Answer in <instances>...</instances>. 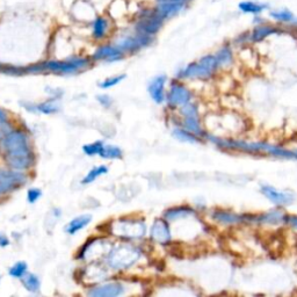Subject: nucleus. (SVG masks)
Masks as SVG:
<instances>
[{"label": "nucleus", "instance_id": "obj_6", "mask_svg": "<svg viewBox=\"0 0 297 297\" xmlns=\"http://www.w3.org/2000/svg\"><path fill=\"white\" fill-rule=\"evenodd\" d=\"M218 69L215 55H206L199 61L182 67L177 77L179 79H209Z\"/></svg>", "mask_w": 297, "mask_h": 297}, {"label": "nucleus", "instance_id": "obj_16", "mask_svg": "<svg viewBox=\"0 0 297 297\" xmlns=\"http://www.w3.org/2000/svg\"><path fill=\"white\" fill-rule=\"evenodd\" d=\"M113 21L109 15H96L91 22V34L93 40L103 41L112 32Z\"/></svg>", "mask_w": 297, "mask_h": 297}, {"label": "nucleus", "instance_id": "obj_34", "mask_svg": "<svg viewBox=\"0 0 297 297\" xmlns=\"http://www.w3.org/2000/svg\"><path fill=\"white\" fill-rule=\"evenodd\" d=\"M126 79V75H118L114 76V77H109L107 79H105L104 82H101L99 84V87L103 88V90H107V88H112L116 85L120 84L122 80Z\"/></svg>", "mask_w": 297, "mask_h": 297}, {"label": "nucleus", "instance_id": "obj_11", "mask_svg": "<svg viewBox=\"0 0 297 297\" xmlns=\"http://www.w3.org/2000/svg\"><path fill=\"white\" fill-rule=\"evenodd\" d=\"M152 5H154L156 13L158 14V16H160L165 22L176 18V16L181 14L182 12H185L189 7L188 5L173 2V0H162V2L154 3Z\"/></svg>", "mask_w": 297, "mask_h": 297}, {"label": "nucleus", "instance_id": "obj_38", "mask_svg": "<svg viewBox=\"0 0 297 297\" xmlns=\"http://www.w3.org/2000/svg\"><path fill=\"white\" fill-rule=\"evenodd\" d=\"M15 189H18V188H15V187H13V186H11V185L2 184V182H0V196H2V195H6V194H10L12 192H14Z\"/></svg>", "mask_w": 297, "mask_h": 297}, {"label": "nucleus", "instance_id": "obj_18", "mask_svg": "<svg viewBox=\"0 0 297 297\" xmlns=\"http://www.w3.org/2000/svg\"><path fill=\"white\" fill-rule=\"evenodd\" d=\"M260 190L271 203H274L275 206L284 207L289 206L294 202V195L291 193L282 192V190H279L277 188L271 187V186L262 185L260 187Z\"/></svg>", "mask_w": 297, "mask_h": 297}, {"label": "nucleus", "instance_id": "obj_5", "mask_svg": "<svg viewBox=\"0 0 297 297\" xmlns=\"http://www.w3.org/2000/svg\"><path fill=\"white\" fill-rule=\"evenodd\" d=\"M92 58L72 56L64 61H46L40 63L41 72H52L56 75H77L92 65Z\"/></svg>", "mask_w": 297, "mask_h": 297}, {"label": "nucleus", "instance_id": "obj_33", "mask_svg": "<svg viewBox=\"0 0 297 297\" xmlns=\"http://www.w3.org/2000/svg\"><path fill=\"white\" fill-rule=\"evenodd\" d=\"M104 145H105V143L103 141H96L94 143H90V144H86V145H84L83 151H84V154L88 157L99 156L101 150H103Z\"/></svg>", "mask_w": 297, "mask_h": 297}, {"label": "nucleus", "instance_id": "obj_42", "mask_svg": "<svg viewBox=\"0 0 297 297\" xmlns=\"http://www.w3.org/2000/svg\"><path fill=\"white\" fill-rule=\"evenodd\" d=\"M173 2H177V3H181V4H185V5H190V4L194 3L195 0H173Z\"/></svg>", "mask_w": 297, "mask_h": 297}, {"label": "nucleus", "instance_id": "obj_1", "mask_svg": "<svg viewBox=\"0 0 297 297\" xmlns=\"http://www.w3.org/2000/svg\"><path fill=\"white\" fill-rule=\"evenodd\" d=\"M2 148L5 154V162L15 169H26L35 162L29 136L23 130L14 129L2 138Z\"/></svg>", "mask_w": 297, "mask_h": 297}, {"label": "nucleus", "instance_id": "obj_37", "mask_svg": "<svg viewBox=\"0 0 297 297\" xmlns=\"http://www.w3.org/2000/svg\"><path fill=\"white\" fill-rule=\"evenodd\" d=\"M97 101H99V104L101 106H104L105 108H109L110 106L113 105V99L107 94H101V95H97L96 96Z\"/></svg>", "mask_w": 297, "mask_h": 297}, {"label": "nucleus", "instance_id": "obj_20", "mask_svg": "<svg viewBox=\"0 0 297 297\" xmlns=\"http://www.w3.org/2000/svg\"><path fill=\"white\" fill-rule=\"evenodd\" d=\"M28 180V176L26 172L16 171L13 168H0V182L2 184L11 185L15 188H19L23 186Z\"/></svg>", "mask_w": 297, "mask_h": 297}, {"label": "nucleus", "instance_id": "obj_23", "mask_svg": "<svg viewBox=\"0 0 297 297\" xmlns=\"http://www.w3.org/2000/svg\"><path fill=\"white\" fill-rule=\"evenodd\" d=\"M238 10L243 14H250L252 16L262 15L269 10V5L266 3L256 2V0H243L238 4Z\"/></svg>", "mask_w": 297, "mask_h": 297}, {"label": "nucleus", "instance_id": "obj_44", "mask_svg": "<svg viewBox=\"0 0 297 297\" xmlns=\"http://www.w3.org/2000/svg\"><path fill=\"white\" fill-rule=\"evenodd\" d=\"M157 2H162V0H154V3H157Z\"/></svg>", "mask_w": 297, "mask_h": 297}, {"label": "nucleus", "instance_id": "obj_43", "mask_svg": "<svg viewBox=\"0 0 297 297\" xmlns=\"http://www.w3.org/2000/svg\"><path fill=\"white\" fill-rule=\"evenodd\" d=\"M3 67H4V65L0 64V72H3Z\"/></svg>", "mask_w": 297, "mask_h": 297}, {"label": "nucleus", "instance_id": "obj_9", "mask_svg": "<svg viewBox=\"0 0 297 297\" xmlns=\"http://www.w3.org/2000/svg\"><path fill=\"white\" fill-rule=\"evenodd\" d=\"M180 114L184 117L182 123H184V128L186 130L190 131V133L199 136V137H202V136L206 135L200 125V120H199V110L196 105L188 103L187 105L182 106V107H180Z\"/></svg>", "mask_w": 297, "mask_h": 297}, {"label": "nucleus", "instance_id": "obj_30", "mask_svg": "<svg viewBox=\"0 0 297 297\" xmlns=\"http://www.w3.org/2000/svg\"><path fill=\"white\" fill-rule=\"evenodd\" d=\"M122 156L123 151L121 150V147L110 145V144H105L99 155V157L103 159H121Z\"/></svg>", "mask_w": 297, "mask_h": 297}, {"label": "nucleus", "instance_id": "obj_15", "mask_svg": "<svg viewBox=\"0 0 297 297\" xmlns=\"http://www.w3.org/2000/svg\"><path fill=\"white\" fill-rule=\"evenodd\" d=\"M150 237L156 243L166 245L172 240V231L169 228L168 220L163 218H156L150 229Z\"/></svg>", "mask_w": 297, "mask_h": 297}, {"label": "nucleus", "instance_id": "obj_14", "mask_svg": "<svg viewBox=\"0 0 297 297\" xmlns=\"http://www.w3.org/2000/svg\"><path fill=\"white\" fill-rule=\"evenodd\" d=\"M125 292V286L118 281H109L97 283L88 290L87 295L91 297H117Z\"/></svg>", "mask_w": 297, "mask_h": 297}, {"label": "nucleus", "instance_id": "obj_2", "mask_svg": "<svg viewBox=\"0 0 297 297\" xmlns=\"http://www.w3.org/2000/svg\"><path fill=\"white\" fill-rule=\"evenodd\" d=\"M211 142H214L216 145L223 148H229V150H237L244 151L249 154H265L270 155L273 157H280V158H288V159H297L296 151H290L288 148H283L280 146L270 145L267 143H247L244 141H236V139H218L213 136H208Z\"/></svg>", "mask_w": 297, "mask_h": 297}, {"label": "nucleus", "instance_id": "obj_39", "mask_svg": "<svg viewBox=\"0 0 297 297\" xmlns=\"http://www.w3.org/2000/svg\"><path fill=\"white\" fill-rule=\"evenodd\" d=\"M286 223L289 224L290 227L297 229V215H287Z\"/></svg>", "mask_w": 297, "mask_h": 297}, {"label": "nucleus", "instance_id": "obj_8", "mask_svg": "<svg viewBox=\"0 0 297 297\" xmlns=\"http://www.w3.org/2000/svg\"><path fill=\"white\" fill-rule=\"evenodd\" d=\"M154 42L155 37L131 31L130 33L123 34L120 37H117L114 44L118 46L126 55H134L141 52L142 49L150 46Z\"/></svg>", "mask_w": 297, "mask_h": 297}, {"label": "nucleus", "instance_id": "obj_45", "mask_svg": "<svg viewBox=\"0 0 297 297\" xmlns=\"http://www.w3.org/2000/svg\"><path fill=\"white\" fill-rule=\"evenodd\" d=\"M0 281H2V279H0Z\"/></svg>", "mask_w": 297, "mask_h": 297}, {"label": "nucleus", "instance_id": "obj_29", "mask_svg": "<svg viewBox=\"0 0 297 297\" xmlns=\"http://www.w3.org/2000/svg\"><path fill=\"white\" fill-rule=\"evenodd\" d=\"M108 173V167L106 165H97L91 168L86 176L83 178L82 184L83 185H90L92 182H94L96 179H99L100 177H103Z\"/></svg>", "mask_w": 297, "mask_h": 297}, {"label": "nucleus", "instance_id": "obj_24", "mask_svg": "<svg viewBox=\"0 0 297 297\" xmlns=\"http://www.w3.org/2000/svg\"><path fill=\"white\" fill-rule=\"evenodd\" d=\"M194 214H195L194 209L189 206H177L168 208L167 210H165L163 217L168 220V222H175L177 219L189 217V216H192Z\"/></svg>", "mask_w": 297, "mask_h": 297}, {"label": "nucleus", "instance_id": "obj_27", "mask_svg": "<svg viewBox=\"0 0 297 297\" xmlns=\"http://www.w3.org/2000/svg\"><path fill=\"white\" fill-rule=\"evenodd\" d=\"M34 108H35V112H39L41 114H44V115H52V114H56L61 109V104H59L58 99H50L43 101V103H40L37 105H34Z\"/></svg>", "mask_w": 297, "mask_h": 297}, {"label": "nucleus", "instance_id": "obj_21", "mask_svg": "<svg viewBox=\"0 0 297 297\" xmlns=\"http://www.w3.org/2000/svg\"><path fill=\"white\" fill-rule=\"evenodd\" d=\"M166 79H167L166 76L160 75L155 77L151 80L150 84H148V87H147L148 94H150L151 99L158 105L163 104L165 101V97H166V92H165V84H166Z\"/></svg>", "mask_w": 297, "mask_h": 297}, {"label": "nucleus", "instance_id": "obj_40", "mask_svg": "<svg viewBox=\"0 0 297 297\" xmlns=\"http://www.w3.org/2000/svg\"><path fill=\"white\" fill-rule=\"evenodd\" d=\"M8 123V115L5 110L0 108V127L6 126Z\"/></svg>", "mask_w": 297, "mask_h": 297}, {"label": "nucleus", "instance_id": "obj_4", "mask_svg": "<svg viewBox=\"0 0 297 297\" xmlns=\"http://www.w3.org/2000/svg\"><path fill=\"white\" fill-rule=\"evenodd\" d=\"M165 21L156 13L154 5L139 6L135 12L133 31L144 35L156 37L162 31Z\"/></svg>", "mask_w": 297, "mask_h": 297}, {"label": "nucleus", "instance_id": "obj_26", "mask_svg": "<svg viewBox=\"0 0 297 297\" xmlns=\"http://www.w3.org/2000/svg\"><path fill=\"white\" fill-rule=\"evenodd\" d=\"M214 55L218 67L231 66L235 61V55H233L232 46L230 44H223Z\"/></svg>", "mask_w": 297, "mask_h": 297}, {"label": "nucleus", "instance_id": "obj_3", "mask_svg": "<svg viewBox=\"0 0 297 297\" xmlns=\"http://www.w3.org/2000/svg\"><path fill=\"white\" fill-rule=\"evenodd\" d=\"M142 257L141 249L131 244H120L110 247L105 257V264L109 269L127 270Z\"/></svg>", "mask_w": 297, "mask_h": 297}, {"label": "nucleus", "instance_id": "obj_10", "mask_svg": "<svg viewBox=\"0 0 297 297\" xmlns=\"http://www.w3.org/2000/svg\"><path fill=\"white\" fill-rule=\"evenodd\" d=\"M190 99H192V93L184 84L179 82H173L171 84V87L166 94V100L169 107H182V106L190 103Z\"/></svg>", "mask_w": 297, "mask_h": 297}, {"label": "nucleus", "instance_id": "obj_22", "mask_svg": "<svg viewBox=\"0 0 297 297\" xmlns=\"http://www.w3.org/2000/svg\"><path fill=\"white\" fill-rule=\"evenodd\" d=\"M268 16L280 26H290L297 28V16L289 8H278L268 12Z\"/></svg>", "mask_w": 297, "mask_h": 297}, {"label": "nucleus", "instance_id": "obj_41", "mask_svg": "<svg viewBox=\"0 0 297 297\" xmlns=\"http://www.w3.org/2000/svg\"><path fill=\"white\" fill-rule=\"evenodd\" d=\"M10 245V240L6 236L4 235H0V247H5V246Z\"/></svg>", "mask_w": 297, "mask_h": 297}, {"label": "nucleus", "instance_id": "obj_12", "mask_svg": "<svg viewBox=\"0 0 297 297\" xmlns=\"http://www.w3.org/2000/svg\"><path fill=\"white\" fill-rule=\"evenodd\" d=\"M126 57V54L114 43H106L97 46L92 55L93 62H118Z\"/></svg>", "mask_w": 297, "mask_h": 297}, {"label": "nucleus", "instance_id": "obj_13", "mask_svg": "<svg viewBox=\"0 0 297 297\" xmlns=\"http://www.w3.org/2000/svg\"><path fill=\"white\" fill-rule=\"evenodd\" d=\"M282 32L283 29L280 27V24L266 21V22L254 24V27L250 31V41H251V43H260L268 37L278 35Z\"/></svg>", "mask_w": 297, "mask_h": 297}, {"label": "nucleus", "instance_id": "obj_32", "mask_svg": "<svg viewBox=\"0 0 297 297\" xmlns=\"http://www.w3.org/2000/svg\"><path fill=\"white\" fill-rule=\"evenodd\" d=\"M27 271H28V265L26 264V262L18 261V262H15V264L12 266L10 269H8V274H10V277H12L13 279L21 280V278H22Z\"/></svg>", "mask_w": 297, "mask_h": 297}, {"label": "nucleus", "instance_id": "obj_17", "mask_svg": "<svg viewBox=\"0 0 297 297\" xmlns=\"http://www.w3.org/2000/svg\"><path fill=\"white\" fill-rule=\"evenodd\" d=\"M287 214L280 209H273L267 213L252 215L247 214V223L253 224H281L286 223Z\"/></svg>", "mask_w": 297, "mask_h": 297}, {"label": "nucleus", "instance_id": "obj_28", "mask_svg": "<svg viewBox=\"0 0 297 297\" xmlns=\"http://www.w3.org/2000/svg\"><path fill=\"white\" fill-rule=\"evenodd\" d=\"M21 283H22L24 289L29 292H37L41 288L40 278L36 274L28 273V271L21 278Z\"/></svg>", "mask_w": 297, "mask_h": 297}, {"label": "nucleus", "instance_id": "obj_35", "mask_svg": "<svg viewBox=\"0 0 297 297\" xmlns=\"http://www.w3.org/2000/svg\"><path fill=\"white\" fill-rule=\"evenodd\" d=\"M42 196V192L39 188H31L27 192V201L31 205H34V203L37 202Z\"/></svg>", "mask_w": 297, "mask_h": 297}, {"label": "nucleus", "instance_id": "obj_19", "mask_svg": "<svg viewBox=\"0 0 297 297\" xmlns=\"http://www.w3.org/2000/svg\"><path fill=\"white\" fill-rule=\"evenodd\" d=\"M211 217L215 222L223 224V226H237V224L247 223V214H236L223 209L213 211Z\"/></svg>", "mask_w": 297, "mask_h": 297}, {"label": "nucleus", "instance_id": "obj_7", "mask_svg": "<svg viewBox=\"0 0 297 297\" xmlns=\"http://www.w3.org/2000/svg\"><path fill=\"white\" fill-rule=\"evenodd\" d=\"M110 233L118 238L126 240H134L142 238L146 233L145 222L142 218L125 217L110 224Z\"/></svg>", "mask_w": 297, "mask_h": 297}, {"label": "nucleus", "instance_id": "obj_25", "mask_svg": "<svg viewBox=\"0 0 297 297\" xmlns=\"http://www.w3.org/2000/svg\"><path fill=\"white\" fill-rule=\"evenodd\" d=\"M92 220V216L88 215V214H83V215H79L77 217L72 218L69 223H67V226L65 227V231L67 235L70 236H73L76 233H78L80 230H83V229L86 228L88 224L91 223Z\"/></svg>", "mask_w": 297, "mask_h": 297}, {"label": "nucleus", "instance_id": "obj_36", "mask_svg": "<svg viewBox=\"0 0 297 297\" xmlns=\"http://www.w3.org/2000/svg\"><path fill=\"white\" fill-rule=\"evenodd\" d=\"M233 43L237 45H246L247 43H251V41H250V31L239 34L235 39V41H233Z\"/></svg>", "mask_w": 297, "mask_h": 297}, {"label": "nucleus", "instance_id": "obj_31", "mask_svg": "<svg viewBox=\"0 0 297 297\" xmlns=\"http://www.w3.org/2000/svg\"><path fill=\"white\" fill-rule=\"evenodd\" d=\"M173 136L177 139H179L181 142H187V143H196L200 141V137L196 135H194L193 133H190V131L186 130L185 128L181 129V128H177L173 130Z\"/></svg>", "mask_w": 297, "mask_h": 297}]
</instances>
